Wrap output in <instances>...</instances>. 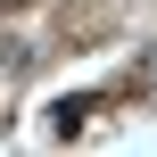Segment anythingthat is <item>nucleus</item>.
<instances>
[{"label":"nucleus","instance_id":"nucleus-1","mask_svg":"<svg viewBox=\"0 0 157 157\" xmlns=\"http://www.w3.org/2000/svg\"><path fill=\"white\" fill-rule=\"evenodd\" d=\"M0 8H8V0H0Z\"/></svg>","mask_w":157,"mask_h":157}]
</instances>
